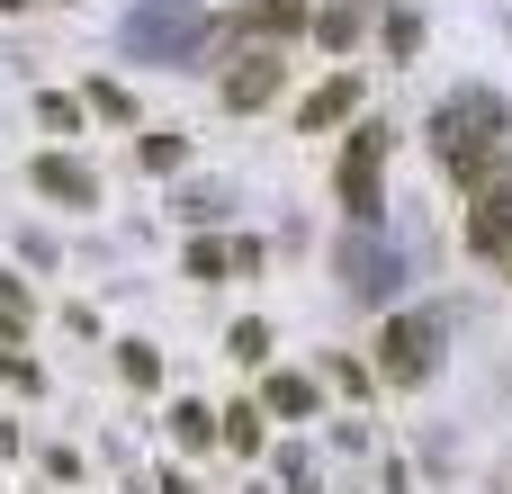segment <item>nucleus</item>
<instances>
[{
	"label": "nucleus",
	"mask_w": 512,
	"mask_h": 494,
	"mask_svg": "<svg viewBox=\"0 0 512 494\" xmlns=\"http://www.w3.org/2000/svg\"><path fill=\"white\" fill-rule=\"evenodd\" d=\"M180 162H189V135L180 126H153L144 135V171H180Z\"/></svg>",
	"instance_id": "nucleus-13"
},
{
	"label": "nucleus",
	"mask_w": 512,
	"mask_h": 494,
	"mask_svg": "<svg viewBox=\"0 0 512 494\" xmlns=\"http://www.w3.org/2000/svg\"><path fill=\"white\" fill-rule=\"evenodd\" d=\"M351 108H360V81L342 72V81H324V90H315V99L297 108V126H306V135H333V126H342Z\"/></svg>",
	"instance_id": "nucleus-9"
},
{
	"label": "nucleus",
	"mask_w": 512,
	"mask_h": 494,
	"mask_svg": "<svg viewBox=\"0 0 512 494\" xmlns=\"http://www.w3.org/2000/svg\"><path fill=\"white\" fill-rule=\"evenodd\" d=\"M207 36H216V18H207L198 0H135L126 27H117L126 63H198Z\"/></svg>",
	"instance_id": "nucleus-2"
},
{
	"label": "nucleus",
	"mask_w": 512,
	"mask_h": 494,
	"mask_svg": "<svg viewBox=\"0 0 512 494\" xmlns=\"http://www.w3.org/2000/svg\"><path fill=\"white\" fill-rule=\"evenodd\" d=\"M279 81H288V72H279V54L261 45V54H243V63L225 72V108H234V117H243V108H270V99H279Z\"/></svg>",
	"instance_id": "nucleus-8"
},
{
	"label": "nucleus",
	"mask_w": 512,
	"mask_h": 494,
	"mask_svg": "<svg viewBox=\"0 0 512 494\" xmlns=\"http://www.w3.org/2000/svg\"><path fill=\"white\" fill-rule=\"evenodd\" d=\"M216 441H234L243 459L261 450V405H234V414H216Z\"/></svg>",
	"instance_id": "nucleus-14"
},
{
	"label": "nucleus",
	"mask_w": 512,
	"mask_h": 494,
	"mask_svg": "<svg viewBox=\"0 0 512 494\" xmlns=\"http://www.w3.org/2000/svg\"><path fill=\"white\" fill-rule=\"evenodd\" d=\"M306 27H315V45H333V54H342V45H360V9H351V0H342V9H315Z\"/></svg>",
	"instance_id": "nucleus-11"
},
{
	"label": "nucleus",
	"mask_w": 512,
	"mask_h": 494,
	"mask_svg": "<svg viewBox=\"0 0 512 494\" xmlns=\"http://www.w3.org/2000/svg\"><path fill=\"white\" fill-rule=\"evenodd\" d=\"M243 27H261V36H297V27H306V9H297V0H252V9H243Z\"/></svg>",
	"instance_id": "nucleus-10"
},
{
	"label": "nucleus",
	"mask_w": 512,
	"mask_h": 494,
	"mask_svg": "<svg viewBox=\"0 0 512 494\" xmlns=\"http://www.w3.org/2000/svg\"><path fill=\"white\" fill-rule=\"evenodd\" d=\"M36 117H45V126H54V135H72V126H81V108H72V99H63V90H45V99H36Z\"/></svg>",
	"instance_id": "nucleus-21"
},
{
	"label": "nucleus",
	"mask_w": 512,
	"mask_h": 494,
	"mask_svg": "<svg viewBox=\"0 0 512 494\" xmlns=\"http://www.w3.org/2000/svg\"><path fill=\"white\" fill-rule=\"evenodd\" d=\"M504 135H512V108L486 81H468V90H450V99L432 108V153H441V171L468 180V189L504 162Z\"/></svg>",
	"instance_id": "nucleus-1"
},
{
	"label": "nucleus",
	"mask_w": 512,
	"mask_h": 494,
	"mask_svg": "<svg viewBox=\"0 0 512 494\" xmlns=\"http://www.w3.org/2000/svg\"><path fill=\"white\" fill-rule=\"evenodd\" d=\"M333 270H342V288H351L360 306H396V288H405V252H396L378 225H351L342 252H333Z\"/></svg>",
	"instance_id": "nucleus-5"
},
{
	"label": "nucleus",
	"mask_w": 512,
	"mask_h": 494,
	"mask_svg": "<svg viewBox=\"0 0 512 494\" xmlns=\"http://www.w3.org/2000/svg\"><path fill=\"white\" fill-rule=\"evenodd\" d=\"M351 9H360V0H351Z\"/></svg>",
	"instance_id": "nucleus-24"
},
{
	"label": "nucleus",
	"mask_w": 512,
	"mask_h": 494,
	"mask_svg": "<svg viewBox=\"0 0 512 494\" xmlns=\"http://www.w3.org/2000/svg\"><path fill=\"white\" fill-rule=\"evenodd\" d=\"M117 369H126L135 387H153V378H162V360H153V342H126V351H117Z\"/></svg>",
	"instance_id": "nucleus-20"
},
{
	"label": "nucleus",
	"mask_w": 512,
	"mask_h": 494,
	"mask_svg": "<svg viewBox=\"0 0 512 494\" xmlns=\"http://www.w3.org/2000/svg\"><path fill=\"white\" fill-rule=\"evenodd\" d=\"M387 153H396V126L360 117L351 144H342V162H333V189H342L351 225H378V207H387Z\"/></svg>",
	"instance_id": "nucleus-4"
},
{
	"label": "nucleus",
	"mask_w": 512,
	"mask_h": 494,
	"mask_svg": "<svg viewBox=\"0 0 512 494\" xmlns=\"http://www.w3.org/2000/svg\"><path fill=\"white\" fill-rule=\"evenodd\" d=\"M261 405L297 423V414H315V378H270V387H261Z\"/></svg>",
	"instance_id": "nucleus-12"
},
{
	"label": "nucleus",
	"mask_w": 512,
	"mask_h": 494,
	"mask_svg": "<svg viewBox=\"0 0 512 494\" xmlns=\"http://www.w3.org/2000/svg\"><path fill=\"white\" fill-rule=\"evenodd\" d=\"M234 270V243H189V279H225Z\"/></svg>",
	"instance_id": "nucleus-19"
},
{
	"label": "nucleus",
	"mask_w": 512,
	"mask_h": 494,
	"mask_svg": "<svg viewBox=\"0 0 512 494\" xmlns=\"http://www.w3.org/2000/svg\"><path fill=\"white\" fill-rule=\"evenodd\" d=\"M171 432H180V450H207V441H216V414H207V405H180Z\"/></svg>",
	"instance_id": "nucleus-16"
},
{
	"label": "nucleus",
	"mask_w": 512,
	"mask_h": 494,
	"mask_svg": "<svg viewBox=\"0 0 512 494\" xmlns=\"http://www.w3.org/2000/svg\"><path fill=\"white\" fill-rule=\"evenodd\" d=\"M0 9H27V0H0Z\"/></svg>",
	"instance_id": "nucleus-23"
},
{
	"label": "nucleus",
	"mask_w": 512,
	"mask_h": 494,
	"mask_svg": "<svg viewBox=\"0 0 512 494\" xmlns=\"http://www.w3.org/2000/svg\"><path fill=\"white\" fill-rule=\"evenodd\" d=\"M225 351H234L243 369H261V360H270V324H234V333H225Z\"/></svg>",
	"instance_id": "nucleus-15"
},
{
	"label": "nucleus",
	"mask_w": 512,
	"mask_h": 494,
	"mask_svg": "<svg viewBox=\"0 0 512 494\" xmlns=\"http://www.w3.org/2000/svg\"><path fill=\"white\" fill-rule=\"evenodd\" d=\"M441 360H450V315H441V306L387 315V333H378V378H387V387H432Z\"/></svg>",
	"instance_id": "nucleus-3"
},
{
	"label": "nucleus",
	"mask_w": 512,
	"mask_h": 494,
	"mask_svg": "<svg viewBox=\"0 0 512 494\" xmlns=\"http://www.w3.org/2000/svg\"><path fill=\"white\" fill-rule=\"evenodd\" d=\"M468 252L477 261H512V162H495L468 189Z\"/></svg>",
	"instance_id": "nucleus-6"
},
{
	"label": "nucleus",
	"mask_w": 512,
	"mask_h": 494,
	"mask_svg": "<svg viewBox=\"0 0 512 494\" xmlns=\"http://www.w3.org/2000/svg\"><path fill=\"white\" fill-rule=\"evenodd\" d=\"M378 36H387V54H414V45H423V18H414V9H387Z\"/></svg>",
	"instance_id": "nucleus-17"
},
{
	"label": "nucleus",
	"mask_w": 512,
	"mask_h": 494,
	"mask_svg": "<svg viewBox=\"0 0 512 494\" xmlns=\"http://www.w3.org/2000/svg\"><path fill=\"white\" fill-rule=\"evenodd\" d=\"M225 207H234V189H189V198H180V216H189V225H216Z\"/></svg>",
	"instance_id": "nucleus-18"
},
{
	"label": "nucleus",
	"mask_w": 512,
	"mask_h": 494,
	"mask_svg": "<svg viewBox=\"0 0 512 494\" xmlns=\"http://www.w3.org/2000/svg\"><path fill=\"white\" fill-rule=\"evenodd\" d=\"M90 108H99V117H135V99H126L117 81H90Z\"/></svg>",
	"instance_id": "nucleus-22"
},
{
	"label": "nucleus",
	"mask_w": 512,
	"mask_h": 494,
	"mask_svg": "<svg viewBox=\"0 0 512 494\" xmlns=\"http://www.w3.org/2000/svg\"><path fill=\"white\" fill-rule=\"evenodd\" d=\"M27 180H36L54 207H99V171H90L81 153H36V162H27Z\"/></svg>",
	"instance_id": "nucleus-7"
}]
</instances>
